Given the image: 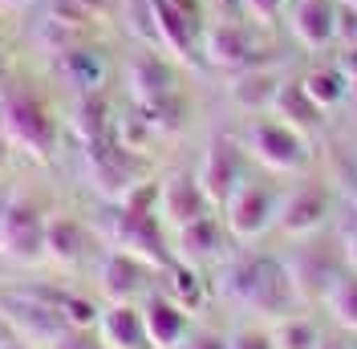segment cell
Instances as JSON below:
<instances>
[{
    "label": "cell",
    "mask_w": 357,
    "mask_h": 349,
    "mask_svg": "<svg viewBox=\"0 0 357 349\" xmlns=\"http://www.w3.org/2000/svg\"><path fill=\"white\" fill-rule=\"evenodd\" d=\"M349 98H354V110H357V82H349Z\"/></svg>",
    "instance_id": "40"
},
{
    "label": "cell",
    "mask_w": 357,
    "mask_h": 349,
    "mask_svg": "<svg viewBox=\"0 0 357 349\" xmlns=\"http://www.w3.org/2000/svg\"><path fill=\"white\" fill-rule=\"evenodd\" d=\"M321 297L337 325L357 333V272H333V281L325 284Z\"/></svg>",
    "instance_id": "25"
},
{
    "label": "cell",
    "mask_w": 357,
    "mask_h": 349,
    "mask_svg": "<svg viewBox=\"0 0 357 349\" xmlns=\"http://www.w3.org/2000/svg\"><path fill=\"white\" fill-rule=\"evenodd\" d=\"M146 21H151V45L171 53L178 61H191L199 49V24L187 21L171 0H146Z\"/></svg>",
    "instance_id": "12"
},
{
    "label": "cell",
    "mask_w": 357,
    "mask_h": 349,
    "mask_svg": "<svg viewBox=\"0 0 357 349\" xmlns=\"http://www.w3.org/2000/svg\"><path fill=\"white\" fill-rule=\"evenodd\" d=\"M61 297H53V301H41L37 292H13V297H0V317H4V325L21 329L24 341H37V346H49L66 321H61V309H57Z\"/></svg>",
    "instance_id": "10"
},
{
    "label": "cell",
    "mask_w": 357,
    "mask_h": 349,
    "mask_svg": "<svg viewBox=\"0 0 357 349\" xmlns=\"http://www.w3.org/2000/svg\"><path fill=\"white\" fill-rule=\"evenodd\" d=\"M98 341H102V349H151L146 325H142V309H134V305L102 309Z\"/></svg>",
    "instance_id": "20"
},
{
    "label": "cell",
    "mask_w": 357,
    "mask_h": 349,
    "mask_svg": "<svg viewBox=\"0 0 357 349\" xmlns=\"http://www.w3.org/2000/svg\"><path fill=\"white\" fill-rule=\"evenodd\" d=\"M276 203H280V195L268 183L244 174L240 187L223 199V228H227V236L240 244L260 240L268 228L276 223Z\"/></svg>",
    "instance_id": "4"
},
{
    "label": "cell",
    "mask_w": 357,
    "mask_h": 349,
    "mask_svg": "<svg viewBox=\"0 0 357 349\" xmlns=\"http://www.w3.org/2000/svg\"><path fill=\"white\" fill-rule=\"evenodd\" d=\"M57 309H61V321L69 329H98V321H102V305L89 297H77V292H66Z\"/></svg>",
    "instance_id": "29"
},
{
    "label": "cell",
    "mask_w": 357,
    "mask_h": 349,
    "mask_svg": "<svg viewBox=\"0 0 357 349\" xmlns=\"http://www.w3.org/2000/svg\"><path fill=\"white\" fill-rule=\"evenodd\" d=\"M69 126L77 131L82 147L89 142H106L114 138V118H110V102L102 94H77V102L69 110Z\"/></svg>",
    "instance_id": "24"
},
{
    "label": "cell",
    "mask_w": 357,
    "mask_h": 349,
    "mask_svg": "<svg viewBox=\"0 0 357 349\" xmlns=\"http://www.w3.org/2000/svg\"><path fill=\"white\" fill-rule=\"evenodd\" d=\"M69 4H73L82 17H89V21H93V17H106L118 0H69Z\"/></svg>",
    "instance_id": "34"
},
{
    "label": "cell",
    "mask_w": 357,
    "mask_h": 349,
    "mask_svg": "<svg viewBox=\"0 0 357 349\" xmlns=\"http://www.w3.org/2000/svg\"><path fill=\"white\" fill-rule=\"evenodd\" d=\"M110 236L118 252H130L134 260H142L146 268H167L171 252L162 240V219L155 211H130L118 203V211L110 219Z\"/></svg>",
    "instance_id": "6"
},
{
    "label": "cell",
    "mask_w": 357,
    "mask_h": 349,
    "mask_svg": "<svg viewBox=\"0 0 357 349\" xmlns=\"http://www.w3.org/2000/svg\"><path fill=\"white\" fill-rule=\"evenodd\" d=\"M207 211H211V199L203 195V187H199L195 174L175 171L158 183V219H162V223L183 228V223L207 216Z\"/></svg>",
    "instance_id": "13"
},
{
    "label": "cell",
    "mask_w": 357,
    "mask_h": 349,
    "mask_svg": "<svg viewBox=\"0 0 357 349\" xmlns=\"http://www.w3.org/2000/svg\"><path fill=\"white\" fill-rule=\"evenodd\" d=\"M199 49L207 57V66L227 69V73H240L252 66V37L240 21H215L203 24L199 33Z\"/></svg>",
    "instance_id": "14"
},
{
    "label": "cell",
    "mask_w": 357,
    "mask_h": 349,
    "mask_svg": "<svg viewBox=\"0 0 357 349\" xmlns=\"http://www.w3.org/2000/svg\"><path fill=\"white\" fill-rule=\"evenodd\" d=\"M4 151H8V147H4V138H0V163H4Z\"/></svg>",
    "instance_id": "42"
},
{
    "label": "cell",
    "mask_w": 357,
    "mask_h": 349,
    "mask_svg": "<svg viewBox=\"0 0 357 349\" xmlns=\"http://www.w3.org/2000/svg\"><path fill=\"white\" fill-rule=\"evenodd\" d=\"M167 276H171V288H167V297L175 301L178 309H199L203 305V276L195 264H183V260H171L167 268H162Z\"/></svg>",
    "instance_id": "28"
},
{
    "label": "cell",
    "mask_w": 357,
    "mask_h": 349,
    "mask_svg": "<svg viewBox=\"0 0 357 349\" xmlns=\"http://www.w3.org/2000/svg\"><path fill=\"white\" fill-rule=\"evenodd\" d=\"M337 0H289L280 17L305 53H325L337 45Z\"/></svg>",
    "instance_id": "11"
},
{
    "label": "cell",
    "mask_w": 357,
    "mask_h": 349,
    "mask_svg": "<svg viewBox=\"0 0 357 349\" xmlns=\"http://www.w3.org/2000/svg\"><path fill=\"white\" fill-rule=\"evenodd\" d=\"M227 349H272V337H268V329H236L231 337H227Z\"/></svg>",
    "instance_id": "30"
},
{
    "label": "cell",
    "mask_w": 357,
    "mask_h": 349,
    "mask_svg": "<svg viewBox=\"0 0 357 349\" xmlns=\"http://www.w3.org/2000/svg\"><path fill=\"white\" fill-rule=\"evenodd\" d=\"M337 69L345 82H357V45H345V53L337 57Z\"/></svg>",
    "instance_id": "35"
},
{
    "label": "cell",
    "mask_w": 357,
    "mask_h": 349,
    "mask_svg": "<svg viewBox=\"0 0 357 349\" xmlns=\"http://www.w3.org/2000/svg\"><path fill=\"white\" fill-rule=\"evenodd\" d=\"M178 349H227V337L211 333V329H199V333H187V341Z\"/></svg>",
    "instance_id": "33"
},
{
    "label": "cell",
    "mask_w": 357,
    "mask_h": 349,
    "mask_svg": "<svg viewBox=\"0 0 357 349\" xmlns=\"http://www.w3.org/2000/svg\"><path fill=\"white\" fill-rule=\"evenodd\" d=\"M317 349H349V346H341V341H325V337H321V346Z\"/></svg>",
    "instance_id": "39"
},
{
    "label": "cell",
    "mask_w": 357,
    "mask_h": 349,
    "mask_svg": "<svg viewBox=\"0 0 357 349\" xmlns=\"http://www.w3.org/2000/svg\"><path fill=\"white\" fill-rule=\"evenodd\" d=\"M284 4L289 0H240V8H244L252 21H276L284 13Z\"/></svg>",
    "instance_id": "32"
},
{
    "label": "cell",
    "mask_w": 357,
    "mask_h": 349,
    "mask_svg": "<svg viewBox=\"0 0 357 349\" xmlns=\"http://www.w3.org/2000/svg\"><path fill=\"white\" fill-rule=\"evenodd\" d=\"M29 4H33V0H0V13H21Z\"/></svg>",
    "instance_id": "38"
},
{
    "label": "cell",
    "mask_w": 357,
    "mask_h": 349,
    "mask_svg": "<svg viewBox=\"0 0 357 349\" xmlns=\"http://www.w3.org/2000/svg\"><path fill=\"white\" fill-rule=\"evenodd\" d=\"M0 252L17 264L45 260V216L33 199H8L0 207Z\"/></svg>",
    "instance_id": "5"
},
{
    "label": "cell",
    "mask_w": 357,
    "mask_h": 349,
    "mask_svg": "<svg viewBox=\"0 0 357 349\" xmlns=\"http://www.w3.org/2000/svg\"><path fill=\"white\" fill-rule=\"evenodd\" d=\"M345 260H349V272H357V236L345 240Z\"/></svg>",
    "instance_id": "37"
},
{
    "label": "cell",
    "mask_w": 357,
    "mask_h": 349,
    "mask_svg": "<svg viewBox=\"0 0 357 349\" xmlns=\"http://www.w3.org/2000/svg\"><path fill=\"white\" fill-rule=\"evenodd\" d=\"M329 207H333L329 187L317 183V179H305V183L292 187L289 195H280V203H276V223H272V228L284 232L289 240H305V236H312V232L325 228Z\"/></svg>",
    "instance_id": "7"
},
{
    "label": "cell",
    "mask_w": 357,
    "mask_h": 349,
    "mask_svg": "<svg viewBox=\"0 0 357 349\" xmlns=\"http://www.w3.org/2000/svg\"><path fill=\"white\" fill-rule=\"evenodd\" d=\"M171 4H175L187 21H195V24L203 29V0H171Z\"/></svg>",
    "instance_id": "36"
},
{
    "label": "cell",
    "mask_w": 357,
    "mask_h": 349,
    "mask_svg": "<svg viewBox=\"0 0 357 349\" xmlns=\"http://www.w3.org/2000/svg\"><path fill=\"white\" fill-rule=\"evenodd\" d=\"M341 4H349V8H357V0H341Z\"/></svg>",
    "instance_id": "43"
},
{
    "label": "cell",
    "mask_w": 357,
    "mask_h": 349,
    "mask_svg": "<svg viewBox=\"0 0 357 349\" xmlns=\"http://www.w3.org/2000/svg\"><path fill=\"white\" fill-rule=\"evenodd\" d=\"M240 147L252 163H260L272 174H301L309 171L312 151H309V134H301L296 126L280 122V118H252L248 122Z\"/></svg>",
    "instance_id": "3"
},
{
    "label": "cell",
    "mask_w": 357,
    "mask_h": 349,
    "mask_svg": "<svg viewBox=\"0 0 357 349\" xmlns=\"http://www.w3.org/2000/svg\"><path fill=\"white\" fill-rule=\"evenodd\" d=\"M142 325H146V341L151 349H178L187 341V309H178L171 297H151L142 305Z\"/></svg>",
    "instance_id": "19"
},
{
    "label": "cell",
    "mask_w": 357,
    "mask_h": 349,
    "mask_svg": "<svg viewBox=\"0 0 357 349\" xmlns=\"http://www.w3.org/2000/svg\"><path fill=\"white\" fill-rule=\"evenodd\" d=\"M223 292L236 297L244 309L260 313V317H289L296 305V284H292L289 268L276 260H260V256H244L223 268Z\"/></svg>",
    "instance_id": "2"
},
{
    "label": "cell",
    "mask_w": 357,
    "mask_h": 349,
    "mask_svg": "<svg viewBox=\"0 0 357 349\" xmlns=\"http://www.w3.org/2000/svg\"><path fill=\"white\" fill-rule=\"evenodd\" d=\"M244 163H248V154H244V147H240L236 138L215 134V138L207 142L195 179H199L203 195L211 199V207H223V199L240 187V179H244Z\"/></svg>",
    "instance_id": "9"
},
{
    "label": "cell",
    "mask_w": 357,
    "mask_h": 349,
    "mask_svg": "<svg viewBox=\"0 0 357 349\" xmlns=\"http://www.w3.org/2000/svg\"><path fill=\"white\" fill-rule=\"evenodd\" d=\"M0 138H4V147H17L29 158L49 163L57 151L61 126L41 94L24 86H0Z\"/></svg>",
    "instance_id": "1"
},
{
    "label": "cell",
    "mask_w": 357,
    "mask_h": 349,
    "mask_svg": "<svg viewBox=\"0 0 357 349\" xmlns=\"http://www.w3.org/2000/svg\"><path fill=\"white\" fill-rule=\"evenodd\" d=\"M146 264L134 260L130 252H106V260L98 268V288H102V297L110 301V305H134V297L146 288Z\"/></svg>",
    "instance_id": "17"
},
{
    "label": "cell",
    "mask_w": 357,
    "mask_h": 349,
    "mask_svg": "<svg viewBox=\"0 0 357 349\" xmlns=\"http://www.w3.org/2000/svg\"><path fill=\"white\" fill-rule=\"evenodd\" d=\"M268 337H272V349H317L321 346V329H317V321L301 317V313L276 317V325L268 329Z\"/></svg>",
    "instance_id": "27"
},
{
    "label": "cell",
    "mask_w": 357,
    "mask_h": 349,
    "mask_svg": "<svg viewBox=\"0 0 357 349\" xmlns=\"http://www.w3.org/2000/svg\"><path fill=\"white\" fill-rule=\"evenodd\" d=\"M223 236H227V228L211 211L199 219H191V223H183V228H175V260L195 264V268L207 260H215L223 252Z\"/></svg>",
    "instance_id": "18"
},
{
    "label": "cell",
    "mask_w": 357,
    "mask_h": 349,
    "mask_svg": "<svg viewBox=\"0 0 357 349\" xmlns=\"http://www.w3.org/2000/svg\"><path fill=\"white\" fill-rule=\"evenodd\" d=\"M126 89H130L134 106L162 102V98L178 94L175 69L167 66V57H158L155 49H142V53H134L130 66H126Z\"/></svg>",
    "instance_id": "16"
},
{
    "label": "cell",
    "mask_w": 357,
    "mask_h": 349,
    "mask_svg": "<svg viewBox=\"0 0 357 349\" xmlns=\"http://www.w3.org/2000/svg\"><path fill=\"white\" fill-rule=\"evenodd\" d=\"M272 114L280 118V122H289V126H296L301 134L317 131L325 118V110L312 106V98L305 94V86H301V77H292V82H280V89H276V98H272Z\"/></svg>",
    "instance_id": "23"
},
{
    "label": "cell",
    "mask_w": 357,
    "mask_h": 349,
    "mask_svg": "<svg viewBox=\"0 0 357 349\" xmlns=\"http://www.w3.org/2000/svg\"><path fill=\"white\" fill-rule=\"evenodd\" d=\"M227 4H240V0H227Z\"/></svg>",
    "instance_id": "44"
},
{
    "label": "cell",
    "mask_w": 357,
    "mask_h": 349,
    "mask_svg": "<svg viewBox=\"0 0 357 349\" xmlns=\"http://www.w3.org/2000/svg\"><path fill=\"white\" fill-rule=\"evenodd\" d=\"M0 349H29V346H17V341H8V346H0Z\"/></svg>",
    "instance_id": "41"
},
{
    "label": "cell",
    "mask_w": 357,
    "mask_h": 349,
    "mask_svg": "<svg viewBox=\"0 0 357 349\" xmlns=\"http://www.w3.org/2000/svg\"><path fill=\"white\" fill-rule=\"evenodd\" d=\"M49 349H102V341H93L89 337V329H61L53 341H49Z\"/></svg>",
    "instance_id": "31"
},
{
    "label": "cell",
    "mask_w": 357,
    "mask_h": 349,
    "mask_svg": "<svg viewBox=\"0 0 357 349\" xmlns=\"http://www.w3.org/2000/svg\"><path fill=\"white\" fill-rule=\"evenodd\" d=\"M86 256V228L73 216H53L45 219V260L57 268H77Z\"/></svg>",
    "instance_id": "22"
},
{
    "label": "cell",
    "mask_w": 357,
    "mask_h": 349,
    "mask_svg": "<svg viewBox=\"0 0 357 349\" xmlns=\"http://www.w3.org/2000/svg\"><path fill=\"white\" fill-rule=\"evenodd\" d=\"M301 86H305V94L312 98V106H321V110H333L341 106L345 98H349V82L341 77V69H325V66H317L309 69L305 77H301Z\"/></svg>",
    "instance_id": "26"
},
{
    "label": "cell",
    "mask_w": 357,
    "mask_h": 349,
    "mask_svg": "<svg viewBox=\"0 0 357 349\" xmlns=\"http://www.w3.org/2000/svg\"><path fill=\"white\" fill-rule=\"evenodd\" d=\"M280 89V77L272 69H256L248 66L240 73H231V86H227V102L244 114H268L272 110V98Z\"/></svg>",
    "instance_id": "21"
},
{
    "label": "cell",
    "mask_w": 357,
    "mask_h": 349,
    "mask_svg": "<svg viewBox=\"0 0 357 349\" xmlns=\"http://www.w3.org/2000/svg\"><path fill=\"white\" fill-rule=\"evenodd\" d=\"M82 151H86V167H89L93 187H98L106 199H114V203L142 179L138 151H126V147L114 142V138H106V142H89V147H82Z\"/></svg>",
    "instance_id": "8"
},
{
    "label": "cell",
    "mask_w": 357,
    "mask_h": 349,
    "mask_svg": "<svg viewBox=\"0 0 357 349\" xmlns=\"http://www.w3.org/2000/svg\"><path fill=\"white\" fill-rule=\"evenodd\" d=\"M57 73L73 94H102V86L110 82V61L98 45L73 41L57 53Z\"/></svg>",
    "instance_id": "15"
}]
</instances>
